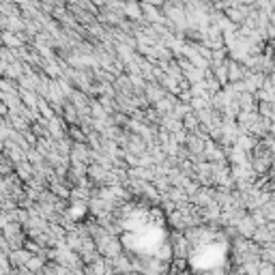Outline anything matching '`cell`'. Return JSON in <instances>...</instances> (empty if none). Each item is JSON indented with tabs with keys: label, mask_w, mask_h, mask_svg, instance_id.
<instances>
[{
	"label": "cell",
	"mask_w": 275,
	"mask_h": 275,
	"mask_svg": "<svg viewBox=\"0 0 275 275\" xmlns=\"http://www.w3.org/2000/svg\"><path fill=\"white\" fill-rule=\"evenodd\" d=\"M125 243L132 252L144 260H163L166 239L161 232V224H155L153 213H138V217L125 226Z\"/></svg>",
	"instance_id": "6da1fadb"
},
{
	"label": "cell",
	"mask_w": 275,
	"mask_h": 275,
	"mask_svg": "<svg viewBox=\"0 0 275 275\" xmlns=\"http://www.w3.org/2000/svg\"><path fill=\"white\" fill-rule=\"evenodd\" d=\"M189 260L196 271L215 275L226 265V243L221 239H206V243L194 245Z\"/></svg>",
	"instance_id": "7a4b0ae2"
}]
</instances>
